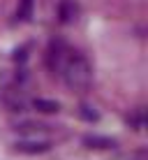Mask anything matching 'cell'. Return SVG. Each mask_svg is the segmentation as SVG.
Listing matches in <instances>:
<instances>
[{"label":"cell","mask_w":148,"mask_h":160,"mask_svg":"<svg viewBox=\"0 0 148 160\" xmlns=\"http://www.w3.org/2000/svg\"><path fill=\"white\" fill-rule=\"evenodd\" d=\"M49 68L69 88H76V91L79 88H88L90 77H93L88 60L65 42H53L51 44V49H49Z\"/></svg>","instance_id":"obj_1"}]
</instances>
